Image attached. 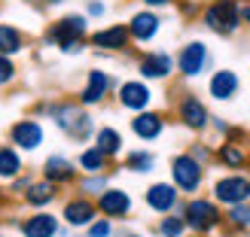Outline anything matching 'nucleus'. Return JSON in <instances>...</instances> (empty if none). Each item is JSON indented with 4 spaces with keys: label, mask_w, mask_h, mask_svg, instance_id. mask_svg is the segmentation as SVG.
<instances>
[{
    "label": "nucleus",
    "mask_w": 250,
    "mask_h": 237,
    "mask_svg": "<svg viewBox=\"0 0 250 237\" xmlns=\"http://www.w3.org/2000/svg\"><path fill=\"white\" fill-rule=\"evenodd\" d=\"M34 113L49 116L61 134L70 137V140H77V143H85L89 137H95V119L85 113V107L77 104V101H49V104L34 107Z\"/></svg>",
    "instance_id": "1"
},
{
    "label": "nucleus",
    "mask_w": 250,
    "mask_h": 237,
    "mask_svg": "<svg viewBox=\"0 0 250 237\" xmlns=\"http://www.w3.org/2000/svg\"><path fill=\"white\" fill-rule=\"evenodd\" d=\"M46 46H55L58 52L64 55H77L85 49L89 40V18L83 12H70V16H61L46 28Z\"/></svg>",
    "instance_id": "2"
},
{
    "label": "nucleus",
    "mask_w": 250,
    "mask_h": 237,
    "mask_svg": "<svg viewBox=\"0 0 250 237\" xmlns=\"http://www.w3.org/2000/svg\"><path fill=\"white\" fill-rule=\"evenodd\" d=\"M180 216L186 222V228L195 231V234H210L220 228L223 222V210L214 198H202V195H192L186 204H180Z\"/></svg>",
    "instance_id": "3"
},
{
    "label": "nucleus",
    "mask_w": 250,
    "mask_h": 237,
    "mask_svg": "<svg viewBox=\"0 0 250 237\" xmlns=\"http://www.w3.org/2000/svg\"><path fill=\"white\" fill-rule=\"evenodd\" d=\"M202 21L208 31L220 36H232L241 28V3L238 0H210L202 9Z\"/></svg>",
    "instance_id": "4"
},
{
    "label": "nucleus",
    "mask_w": 250,
    "mask_h": 237,
    "mask_svg": "<svg viewBox=\"0 0 250 237\" xmlns=\"http://www.w3.org/2000/svg\"><path fill=\"white\" fill-rule=\"evenodd\" d=\"M210 198L220 207H235V204H247L250 201V177L241 170H229L223 177L214 180L210 185Z\"/></svg>",
    "instance_id": "5"
},
{
    "label": "nucleus",
    "mask_w": 250,
    "mask_h": 237,
    "mask_svg": "<svg viewBox=\"0 0 250 237\" xmlns=\"http://www.w3.org/2000/svg\"><path fill=\"white\" fill-rule=\"evenodd\" d=\"M171 182L177 185V192L180 195H195V192H202V185H205V164L202 161H195L189 152H180V155H174L171 158Z\"/></svg>",
    "instance_id": "6"
},
{
    "label": "nucleus",
    "mask_w": 250,
    "mask_h": 237,
    "mask_svg": "<svg viewBox=\"0 0 250 237\" xmlns=\"http://www.w3.org/2000/svg\"><path fill=\"white\" fill-rule=\"evenodd\" d=\"M43 143H46V128H43L40 119L24 116V119L9 125V146H16L21 155L24 152H37Z\"/></svg>",
    "instance_id": "7"
},
{
    "label": "nucleus",
    "mask_w": 250,
    "mask_h": 237,
    "mask_svg": "<svg viewBox=\"0 0 250 237\" xmlns=\"http://www.w3.org/2000/svg\"><path fill=\"white\" fill-rule=\"evenodd\" d=\"M174 64H177V73L186 79H195V76H202V73L210 67V49L202 43V40H189L180 52L177 58H174Z\"/></svg>",
    "instance_id": "8"
},
{
    "label": "nucleus",
    "mask_w": 250,
    "mask_h": 237,
    "mask_svg": "<svg viewBox=\"0 0 250 237\" xmlns=\"http://www.w3.org/2000/svg\"><path fill=\"white\" fill-rule=\"evenodd\" d=\"M137 73H141L144 82H165L177 73V64H174L171 52H144L141 61H137Z\"/></svg>",
    "instance_id": "9"
},
{
    "label": "nucleus",
    "mask_w": 250,
    "mask_h": 237,
    "mask_svg": "<svg viewBox=\"0 0 250 237\" xmlns=\"http://www.w3.org/2000/svg\"><path fill=\"white\" fill-rule=\"evenodd\" d=\"M116 89V79L110 76L107 70L101 67H92L89 73H85V85L80 89V97H77V104L83 107H98V104H104V97Z\"/></svg>",
    "instance_id": "10"
},
{
    "label": "nucleus",
    "mask_w": 250,
    "mask_h": 237,
    "mask_svg": "<svg viewBox=\"0 0 250 237\" xmlns=\"http://www.w3.org/2000/svg\"><path fill=\"white\" fill-rule=\"evenodd\" d=\"M98 219V207L92 198L85 195H70L64 204H61V222L67 228H89Z\"/></svg>",
    "instance_id": "11"
},
{
    "label": "nucleus",
    "mask_w": 250,
    "mask_h": 237,
    "mask_svg": "<svg viewBox=\"0 0 250 237\" xmlns=\"http://www.w3.org/2000/svg\"><path fill=\"white\" fill-rule=\"evenodd\" d=\"M95 207H98V216H104V219H128L131 216V195L125 192V189H113V185H107V189L95 198Z\"/></svg>",
    "instance_id": "12"
},
{
    "label": "nucleus",
    "mask_w": 250,
    "mask_h": 237,
    "mask_svg": "<svg viewBox=\"0 0 250 237\" xmlns=\"http://www.w3.org/2000/svg\"><path fill=\"white\" fill-rule=\"evenodd\" d=\"M177 122L183 125V128H189V131H205L208 125H210V113H208V107L205 101L198 94H189L186 91L180 101H177Z\"/></svg>",
    "instance_id": "13"
},
{
    "label": "nucleus",
    "mask_w": 250,
    "mask_h": 237,
    "mask_svg": "<svg viewBox=\"0 0 250 237\" xmlns=\"http://www.w3.org/2000/svg\"><path fill=\"white\" fill-rule=\"evenodd\" d=\"M116 97H119V107L128 109V113H144L153 104V89L144 82V79H128L116 85Z\"/></svg>",
    "instance_id": "14"
},
{
    "label": "nucleus",
    "mask_w": 250,
    "mask_h": 237,
    "mask_svg": "<svg viewBox=\"0 0 250 237\" xmlns=\"http://www.w3.org/2000/svg\"><path fill=\"white\" fill-rule=\"evenodd\" d=\"M144 204L153 210V213L165 216V213L180 210V192H177V185H174V182H153L144 192Z\"/></svg>",
    "instance_id": "15"
},
{
    "label": "nucleus",
    "mask_w": 250,
    "mask_h": 237,
    "mask_svg": "<svg viewBox=\"0 0 250 237\" xmlns=\"http://www.w3.org/2000/svg\"><path fill=\"white\" fill-rule=\"evenodd\" d=\"M125 28H128L131 43H153L162 31V18H159L156 9H137Z\"/></svg>",
    "instance_id": "16"
},
{
    "label": "nucleus",
    "mask_w": 250,
    "mask_h": 237,
    "mask_svg": "<svg viewBox=\"0 0 250 237\" xmlns=\"http://www.w3.org/2000/svg\"><path fill=\"white\" fill-rule=\"evenodd\" d=\"M61 222L55 213L49 210H31L28 216L19 222V234L21 237H58Z\"/></svg>",
    "instance_id": "17"
},
{
    "label": "nucleus",
    "mask_w": 250,
    "mask_h": 237,
    "mask_svg": "<svg viewBox=\"0 0 250 237\" xmlns=\"http://www.w3.org/2000/svg\"><path fill=\"white\" fill-rule=\"evenodd\" d=\"M61 198V185H55V182H49V180H37L34 177V182L24 189V195H21V204L28 207V210H49L55 201Z\"/></svg>",
    "instance_id": "18"
},
{
    "label": "nucleus",
    "mask_w": 250,
    "mask_h": 237,
    "mask_svg": "<svg viewBox=\"0 0 250 237\" xmlns=\"http://www.w3.org/2000/svg\"><path fill=\"white\" fill-rule=\"evenodd\" d=\"M89 46H95L98 52H125L131 46V36L125 24H107V28L89 34Z\"/></svg>",
    "instance_id": "19"
},
{
    "label": "nucleus",
    "mask_w": 250,
    "mask_h": 237,
    "mask_svg": "<svg viewBox=\"0 0 250 237\" xmlns=\"http://www.w3.org/2000/svg\"><path fill=\"white\" fill-rule=\"evenodd\" d=\"M77 177H80L77 161H70L64 155H49L43 161V180L61 185V189H64V185H73V182H77Z\"/></svg>",
    "instance_id": "20"
},
{
    "label": "nucleus",
    "mask_w": 250,
    "mask_h": 237,
    "mask_svg": "<svg viewBox=\"0 0 250 237\" xmlns=\"http://www.w3.org/2000/svg\"><path fill=\"white\" fill-rule=\"evenodd\" d=\"M131 134L144 143H153L165 134V116L153 113V109H144V113H134L131 119Z\"/></svg>",
    "instance_id": "21"
},
{
    "label": "nucleus",
    "mask_w": 250,
    "mask_h": 237,
    "mask_svg": "<svg viewBox=\"0 0 250 237\" xmlns=\"http://www.w3.org/2000/svg\"><path fill=\"white\" fill-rule=\"evenodd\" d=\"M238 89H241V79H238L235 70H214V76L208 79V94L220 104L232 101V97L238 94Z\"/></svg>",
    "instance_id": "22"
},
{
    "label": "nucleus",
    "mask_w": 250,
    "mask_h": 237,
    "mask_svg": "<svg viewBox=\"0 0 250 237\" xmlns=\"http://www.w3.org/2000/svg\"><path fill=\"white\" fill-rule=\"evenodd\" d=\"M214 161L220 167H226V170H244L247 167V149L241 143H235V140H223L217 149H214Z\"/></svg>",
    "instance_id": "23"
},
{
    "label": "nucleus",
    "mask_w": 250,
    "mask_h": 237,
    "mask_svg": "<svg viewBox=\"0 0 250 237\" xmlns=\"http://www.w3.org/2000/svg\"><path fill=\"white\" fill-rule=\"evenodd\" d=\"M28 49V34H24L19 24H9V21H0V55L6 58H16Z\"/></svg>",
    "instance_id": "24"
},
{
    "label": "nucleus",
    "mask_w": 250,
    "mask_h": 237,
    "mask_svg": "<svg viewBox=\"0 0 250 237\" xmlns=\"http://www.w3.org/2000/svg\"><path fill=\"white\" fill-rule=\"evenodd\" d=\"M24 170V158L16 146H9V143H0V182H9V180H16L19 173Z\"/></svg>",
    "instance_id": "25"
},
{
    "label": "nucleus",
    "mask_w": 250,
    "mask_h": 237,
    "mask_svg": "<svg viewBox=\"0 0 250 237\" xmlns=\"http://www.w3.org/2000/svg\"><path fill=\"white\" fill-rule=\"evenodd\" d=\"M95 149H101V152L113 161L122 155V134L116 128H110V125H104V128L95 131Z\"/></svg>",
    "instance_id": "26"
},
{
    "label": "nucleus",
    "mask_w": 250,
    "mask_h": 237,
    "mask_svg": "<svg viewBox=\"0 0 250 237\" xmlns=\"http://www.w3.org/2000/svg\"><path fill=\"white\" fill-rule=\"evenodd\" d=\"M77 167H80L83 173H107V167H110V158L101 152V149H95V146H85L83 152H80V158H77Z\"/></svg>",
    "instance_id": "27"
},
{
    "label": "nucleus",
    "mask_w": 250,
    "mask_h": 237,
    "mask_svg": "<svg viewBox=\"0 0 250 237\" xmlns=\"http://www.w3.org/2000/svg\"><path fill=\"white\" fill-rule=\"evenodd\" d=\"M125 167L131 173H149V170H156V155L149 149H134V152L125 155Z\"/></svg>",
    "instance_id": "28"
},
{
    "label": "nucleus",
    "mask_w": 250,
    "mask_h": 237,
    "mask_svg": "<svg viewBox=\"0 0 250 237\" xmlns=\"http://www.w3.org/2000/svg\"><path fill=\"white\" fill-rule=\"evenodd\" d=\"M107 185H110L107 182V173H85L83 180H77V195H85V198H92V201H95Z\"/></svg>",
    "instance_id": "29"
},
{
    "label": "nucleus",
    "mask_w": 250,
    "mask_h": 237,
    "mask_svg": "<svg viewBox=\"0 0 250 237\" xmlns=\"http://www.w3.org/2000/svg\"><path fill=\"white\" fill-rule=\"evenodd\" d=\"M159 234L162 237H183L186 234V222L180 213H165L159 219Z\"/></svg>",
    "instance_id": "30"
},
{
    "label": "nucleus",
    "mask_w": 250,
    "mask_h": 237,
    "mask_svg": "<svg viewBox=\"0 0 250 237\" xmlns=\"http://www.w3.org/2000/svg\"><path fill=\"white\" fill-rule=\"evenodd\" d=\"M223 219L229 222L232 228H250V207L247 204H235V207H226V213H223Z\"/></svg>",
    "instance_id": "31"
},
{
    "label": "nucleus",
    "mask_w": 250,
    "mask_h": 237,
    "mask_svg": "<svg viewBox=\"0 0 250 237\" xmlns=\"http://www.w3.org/2000/svg\"><path fill=\"white\" fill-rule=\"evenodd\" d=\"M19 82V67H16V58H6L0 55V89H9V85Z\"/></svg>",
    "instance_id": "32"
},
{
    "label": "nucleus",
    "mask_w": 250,
    "mask_h": 237,
    "mask_svg": "<svg viewBox=\"0 0 250 237\" xmlns=\"http://www.w3.org/2000/svg\"><path fill=\"white\" fill-rule=\"evenodd\" d=\"M85 237H113V222L104 219V216H98L89 228H85Z\"/></svg>",
    "instance_id": "33"
},
{
    "label": "nucleus",
    "mask_w": 250,
    "mask_h": 237,
    "mask_svg": "<svg viewBox=\"0 0 250 237\" xmlns=\"http://www.w3.org/2000/svg\"><path fill=\"white\" fill-rule=\"evenodd\" d=\"M31 182H34V177H31V173H24V170H21L16 180H9L6 192H9V195H16V198H21V195H24V189H28Z\"/></svg>",
    "instance_id": "34"
},
{
    "label": "nucleus",
    "mask_w": 250,
    "mask_h": 237,
    "mask_svg": "<svg viewBox=\"0 0 250 237\" xmlns=\"http://www.w3.org/2000/svg\"><path fill=\"white\" fill-rule=\"evenodd\" d=\"M189 155H192L195 161H202V164H208V161L214 158V149H210V146H205V143H195V146L189 149Z\"/></svg>",
    "instance_id": "35"
},
{
    "label": "nucleus",
    "mask_w": 250,
    "mask_h": 237,
    "mask_svg": "<svg viewBox=\"0 0 250 237\" xmlns=\"http://www.w3.org/2000/svg\"><path fill=\"white\" fill-rule=\"evenodd\" d=\"M104 12H107V6L101 3V0H89V3H85V12H83V16H85V18H101Z\"/></svg>",
    "instance_id": "36"
},
{
    "label": "nucleus",
    "mask_w": 250,
    "mask_h": 237,
    "mask_svg": "<svg viewBox=\"0 0 250 237\" xmlns=\"http://www.w3.org/2000/svg\"><path fill=\"white\" fill-rule=\"evenodd\" d=\"M141 3H144L146 9H165V6L174 3V0H141Z\"/></svg>",
    "instance_id": "37"
},
{
    "label": "nucleus",
    "mask_w": 250,
    "mask_h": 237,
    "mask_svg": "<svg viewBox=\"0 0 250 237\" xmlns=\"http://www.w3.org/2000/svg\"><path fill=\"white\" fill-rule=\"evenodd\" d=\"M241 24L250 28V3H241Z\"/></svg>",
    "instance_id": "38"
},
{
    "label": "nucleus",
    "mask_w": 250,
    "mask_h": 237,
    "mask_svg": "<svg viewBox=\"0 0 250 237\" xmlns=\"http://www.w3.org/2000/svg\"><path fill=\"white\" fill-rule=\"evenodd\" d=\"M40 3H46V6H61L64 0H40Z\"/></svg>",
    "instance_id": "39"
},
{
    "label": "nucleus",
    "mask_w": 250,
    "mask_h": 237,
    "mask_svg": "<svg viewBox=\"0 0 250 237\" xmlns=\"http://www.w3.org/2000/svg\"><path fill=\"white\" fill-rule=\"evenodd\" d=\"M3 204H6V198H3V195H0V213H3Z\"/></svg>",
    "instance_id": "40"
},
{
    "label": "nucleus",
    "mask_w": 250,
    "mask_h": 237,
    "mask_svg": "<svg viewBox=\"0 0 250 237\" xmlns=\"http://www.w3.org/2000/svg\"><path fill=\"white\" fill-rule=\"evenodd\" d=\"M125 237H144V234H125Z\"/></svg>",
    "instance_id": "41"
},
{
    "label": "nucleus",
    "mask_w": 250,
    "mask_h": 237,
    "mask_svg": "<svg viewBox=\"0 0 250 237\" xmlns=\"http://www.w3.org/2000/svg\"><path fill=\"white\" fill-rule=\"evenodd\" d=\"M0 237H12V234H6V231H0Z\"/></svg>",
    "instance_id": "42"
},
{
    "label": "nucleus",
    "mask_w": 250,
    "mask_h": 237,
    "mask_svg": "<svg viewBox=\"0 0 250 237\" xmlns=\"http://www.w3.org/2000/svg\"><path fill=\"white\" fill-rule=\"evenodd\" d=\"M247 207H250V201H247Z\"/></svg>",
    "instance_id": "43"
}]
</instances>
